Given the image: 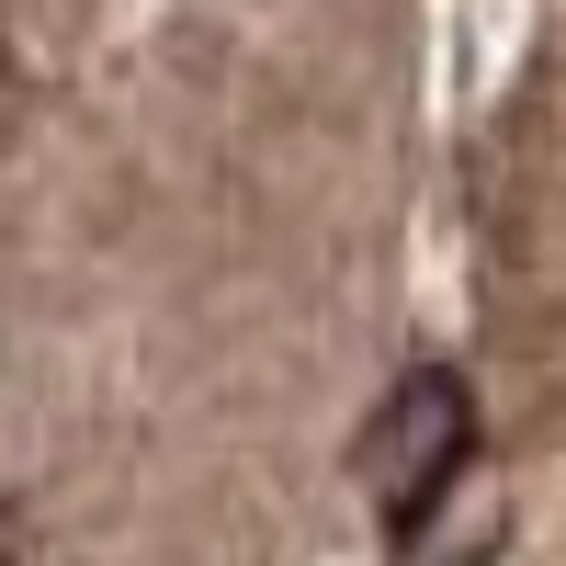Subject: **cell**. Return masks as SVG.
Masks as SVG:
<instances>
[{
  "instance_id": "obj_1",
  "label": "cell",
  "mask_w": 566,
  "mask_h": 566,
  "mask_svg": "<svg viewBox=\"0 0 566 566\" xmlns=\"http://www.w3.org/2000/svg\"><path fill=\"white\" fill-rule=\"evenodd\" d=\"M464 464H476V397H464L442 363H419L408 386L374 408V431H363V488H374L397 544L431 533V510L464 488Z\"/></svg>"
},
{
  "instance_id": "obj_2",
  "label": "cell",
  "mask_w": 566,
  "mask_h": 566,
  "mask_svg": "<svg viewBox=\"0 0 566 566\" xmlns=\"http://www.w3.org/2000/svg\"><path fill=\"white\" fill-rule=\"evenodd\" d=\"M12 566H45V555H34V544H12Z\"/></svg>"
}]
</instances>
